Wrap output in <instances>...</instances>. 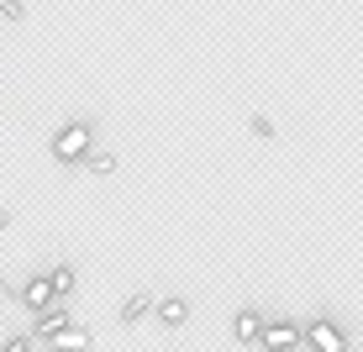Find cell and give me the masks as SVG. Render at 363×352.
Segmentation results:
<instances>
[{
    "label": "cell",
    "instance_id": "3",
    "mask_svg": "<svg viewBox=\"0 0 363 352\" xmlns=\"http://www.w3.org/2000/svg\"><path fill=\"white\" fill-rule=\"evenodd\" d=\"M258 352H300V321L295 316H264Z\"/></svg>",
    "mask_w": 363,
    "mask_h": 352
},
{
    "label": "cell",
    "instance_id": "10",
    "mask_svg": "<svg viewBox=\"0 0 363 352\" xmlns=\"http://www.w3.org/2000/svg\"><path fill=\"white\" fill-rule=\"evenodd\" d=\"M48 284H53V300H74V289H79V268H74V263H53V268H48Z\"/></svg>",
    "mask_w": 363,
    "mask_h": 352
},
{
    "label": "cell",
    "instance_id": "9",
    "mask_svg": "<svg viewBox=\"0 0 363 352\" xmlns=\"http://www.w3.org/2000/svg\"><path fill=\"white\" fill-rule=\"evenodd\" d=\"M147 316H153V295H147V289H132V295L121 300V310H116L121 326H143Z\"/></svg>",
    "mask_w": 363,
    "mask_h": 352
},
{
    "label": "cell",
    "instance_id": "14",
    "mask_svg": "<svg viewBox=\"0 0 363 352\" xmlns=\"http://www.w3.org/2000/svg\"><path fill=\"white\" fill-rule=\"evenodd\" d=\"M0 21H27V0H0Z\"/></svg>",
    "mask_w": 363,
    "mask_h": 352
},
{
    "label": "cell",
    "instance_id": "16",
    "mask_svg": "<svg viewBox=\"0 0 363 352\" xmlns=\"http://www.w3.org/2000/svg\"><path fill=\"white\" fill-rule=\"evenodd\" d=\"M48 352H53V347H48Z\"/></svg>",
    "mask_w": 363,
    "mask_h": 352
},
{
    "label": "cell",
    "instance_id": "15",
    "mask_svg": "<svg viewBox=\"0 0 363 352\" xmlns=\"http://www.w3.org/2000/svg\"><path fill=\"white\" fill-rule=\"evenodd\" d=\"M6 226H11V210H0V237H6Z\"/></svg>",
    "mask_w": 363,
    "mask_h": 352
},
{
    "label": "cell",
    "instance_id": "1",
    "mask_svg": "<svg viewBox=\"0 0 363 352\" xmlns=\"http://www.w3.org/2000/svg\"><path fill=\"white\" fill-rule=\"evenodd\" d=\"M90 153H95V121H84V116L64 121V127L48 137V158H53L58 169H79Z\"/></svg>",
    "mask_w": 363,
    "mask_h": 352
},
{
    "label": "cell",
    "instance_id": "2",
    "mask_svg": "<svg viewBox=\"0 0 363 352\" xmlns=\"http://www.w3.org/2000/svg\"><path fill=\"white\" fill-rule=\"evenodd\" d=\"M300 347H306V352H353V342H347V331H342V321H332V316L300 321Z\"/></svg>",
    "mask_w": 363,
    "mask_h": 352
},
{
    "label": "cell",
    "instance_id": "8",
    "mask_svg": "<svg viewBox=\"0 0 363 352\" xmlns=\"http://www.w3.org/2000/svg\"><path fill=\"white\" fill-rule=\"evenodd\" d=\"M258 331H264V310L242 305V310H237V316H232V336H237V342H242V347H258Z\"/></svg>",
    "mask_w": 363,
    "mask_h": 352
},
{
    "label": "cell",
    "instance_id": "12",
    "mask_svg": "<svg viewBox=\"0 0 363 352\" xmlns=\"http://www.w3.org/2000/svg\"><path fill=\"white\" fill-rule=\"evenodd\" d=\"M247 132H253L258 142H279V127H274V121L264 116V110H253V116H247Z\"/></svg>",
    "mask_w": 363,
    "mask_h": 352
},
{
    "label": "cell",
    "instance_id": "13",
    "mask_svg": "<svg viewBox=\"0 0 363 352\" xmlns=\"http://www.w3.org/2000/svg\"><path fill=\"white\" fill-rule=\"evenodd\" d=\"M0 352H37V342H32V331H11V336H0Z\"/></svg>",
    "mask_w": 363,
    "mask_h": 352
},
{
    "label": "cell",
    "instance_id": "5",
    "mask_svg": "<svg viewBox=\"0 0 363 352\" xmlns=\"http://www.w3.org/2000/svg\"><path fill=\"white\" fill-rule=\"evenodd\" d=\"M153 316H158L164 331H179V326L190 321V300L184 295H164V300H153Z\"/></svg>",
    "mask_w": 363,
    "mask_h": 352
},
{
    "label": "cell",
    "instance_id": "11",
    "mask_svg": "<svg viewBox=\"0 0 363 352\" xmlns=\"http://www.w3.org/2000/svg\"><path fill=\"white\" fill-rule=\"evenodd\" d=\"M79 169H84V174H90V179H111V174H116V169H121V158H116V153H111V147H95V153H90V158H84V163H79Z\"/></svg>",
    "mask_w": 363,
    "mask_h": 352
},
{
    "label": "cell",
    "instance_id": "4",
    "mask_svg": "<svg viewBox=\"0 0 363 352\" xmlns=\"http://www.w3.org/2000/svg\"><path fill=\"white\" fill-rule=\"evenodd\" d=\"M69 321H74V316H69V305H64V300H53L48 310H37V316H32V342H53V336L64 331Z\"/></svg>",
    "mask_w": 363,
    "mask_h": 352
},
{
    "label": "cell",
    "instance_id": "7",
    "mask_svg": "<svg viewBox=\"0 0 363 352\" xmlns=\"http://www.w3.org/2000/svg\"><path fill=\"white\" fill-rule=\"evenodd\" d=\"M16 300L32 310V316H37V310H48V305H53V284H48V273H32V279L16 289Z\"/></svg>",
    "mask_w": 363,
    "mask_h": 352
},
{
    "label": "cell",
    "instance_id": "6",
    "mask_svg": "<svg viewBox=\"0 0 363 352\" xmlns=\"http://www.w3.org/2000/svg\"><path fill=\"white\" fill-rule=\"evenodd\" d=\"M48 347H53V352H90V347H95V331H90L84 321H69Z\"/></svg>",
    "mask_w": 363,
    "mask_h": 352
}]
</instances>
